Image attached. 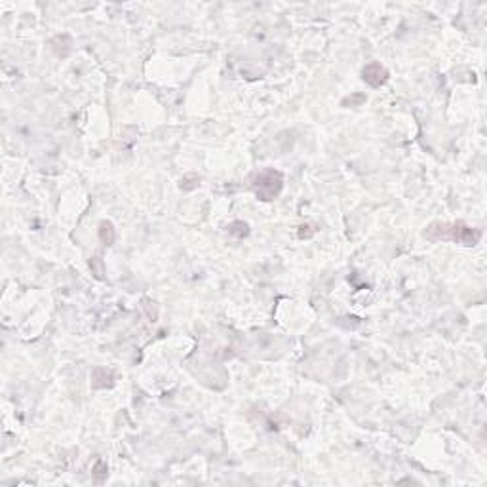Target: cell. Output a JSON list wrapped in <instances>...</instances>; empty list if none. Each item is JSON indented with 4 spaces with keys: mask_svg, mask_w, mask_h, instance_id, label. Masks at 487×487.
<instances>
[{
    "mask_svg": "<svg viewBox=\"0 0 487 487\" xmlns=\"http://www.w3.org/2000/svg\"><path fill=\"white\" fill-rule=\"evenodd\" d=\"M426 236L432 240H453L464 246H474L481 238V232L463 223H432L426 229Z\"/></svg>",
    "mask_w": 487,
    "mask_h": 487,
    "instance_id": "cell-1",
    "label": "cell"
},
{
    "mask_svg": "<svg viewBox=\"0 0 487 487\" xmlns=\"http://www.w3.org/2000/svg\"><path fill=\"white\" fill-rule=\"evenodd\" d=\"M252 187L259 200H275L276 196L282 193V187H284V175L280 172H276V170H265V172L257 173L253 178Z\"/></svg>",
    "mask_w": 487,
    "mask_h": 487,
    "instance_id": "cell-2",
    "label": "cell"
},
{
    "mask_svg": "<svg viewBox=\"0 0 487 487\" xmlns=\"http://www.w3.org/2000/svg\"><path fill=\"white\" fill-rule=\"evenodd\" d=\"M362 78H364L369 86L379 88L389 81V71L384 69L381 63H375V61H373V63H367L366 67H364V71H362Z\"/></svg>",
    "mask_w": 487,
    "mask_h": 487,
    "instance_id": "cell-3",
    "label": "cell"
},
{
    "mask_svg": "<svg viewBox=\"0 0 487 487\" xmlns=\"http://www.w3.org/2000/svg\"><path fill=\"white\" fill-rule=\"evenodd\" d=\"M99 238H101L107 246H111V244L115 242V229H113V225H111L109 221H103V223L99 225Z\"/></svg>",
    "mask_w": 487,
    "mask_h": 487,
    "instance_id": "cell-4",
    "label": "cell"
}]
</instances>
